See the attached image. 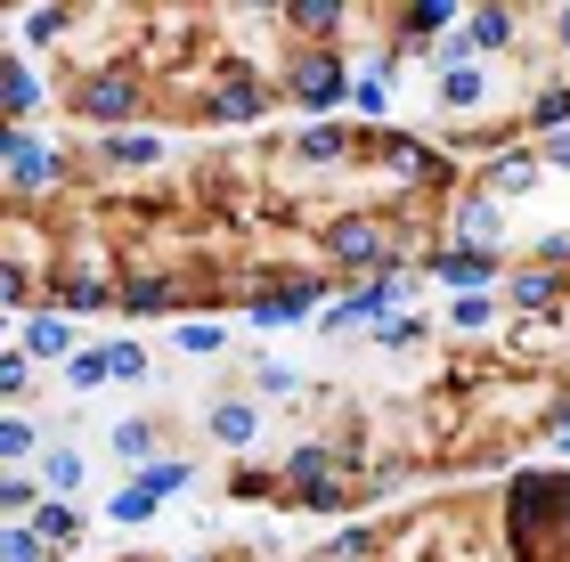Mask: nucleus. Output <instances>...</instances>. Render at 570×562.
Segmentation results:
<instances>
[{
    "label": "nucleus",
    "mask_w": 570,
    "mask_h": 562,
    "mask_svg": "<svg viewBox=\"0 0 570 562\" xmlns=\"http://www.w3.org/2000/svg\"><path fill=\"white\" fill-rule=\"evenodd\" d=\"M58 302H66V310H107V302H115V294H107V286H98V277H73V286H66Z\"/></svg>",
    "instance_id": "obj_24"
},
{
    "label": "nucleus",
    "mask_w": 570,
    "mask_h": 562,
    "mask_svg": "<svg viewBox=\"0 0 570 562\" xmlns=\"http://www.w3.org/2000/svg\"><path fill=\"white\" fill-rule=\"evenodd\" d=\"M155 505H164V497H147V490H139V481H131V490H122V497L107 505V514H115L122 530H131V522H147V514H155Z\"/></svg>",
    "instance_id": "obj_22"
},
{
    "label": "nucleus",
    "mask_w": 570,
    "mask_h": 562,
    "mask_svg": "<svg viewBox=\"0 0 570 562\" xmlns=\"http://www.w3.org/2000/svg\"><path fill=\"white\" fill-rule=\"evenodd\" d=\"M220 343H228V335H220V326H213V318H196V326H188V318H179V351H188V359H213V351H220Z\"/></svg>",
    "instance_id": "obj_18"
},
{
    "label": "nucleus",
    "mask_w": 570,
    "mask_h": 562,
    "mask_svg": "<svg viewBox=\"0 0 570 562\" xmlns=\"http://www.w3.org/2000/svg\"><path fill=\"white\" fill-rule=\"evenodd\" d=\"M24 351H33V359H49V367H58V359H73V326H66L58 310H49V318H33V326H24Z\"/></svg>",
    "instance_id": "obj_6"
},
{
    "label": "nucleus",
    "mask_w": 570,
    "mask_h": 562,
    "mask_svg": "<svg viewBox=\"0 0 570 562\" xmlns=\"http://www.w3.org/2000/svg\"><path fill=\"white\" fill-rule=\"evenodd\" d=\"M122 310H171V286H155V277H139V286H122Z\"/></svg>",
    "instance_id": "obj_25"
},
{
    "label": "nucleus",
    "mask_w": 570,
    "mask_h": 562,
    "mask_svg": "<svg viewBox=\"0 0 570 562\" xmlns=\"http://www.w3.org/2000/svg\"><path fill=\"white\" fill-rule=\"evenodd\" d=\"M530 122H538V131H570V90H547L530 107Z\"/></svg>",
    "instance_id": "obj_23"
},
{
    "label": "nucleus",
    "mask_w": 570,
    "mask_h": 562,
    "mask_svg": "<svg viewBox=\"0 0 570 562\" xmlns=\"http://www.w3.org/2000/svg\"><path fill=\"white\" fill-rule=\"evenodd\" d=\"M294 17L309 24V33H326V24H334V17H343V0H294Z\"/></svg>",
    "instance_id": "obj_27"
},
{
    "label": "nucleus",
    "mask_w": 570,
    "mask_h": 562,
    "mask_svg": "<svg viewBox=\"0 0 570 562\" xmlns=\"http://www.w3.org/2000/svg\"><path fill=\"white\" fill-rule=\"evenodd\" d=\"M440 98H449V107H473V98H481V73H473V66H440Z\"/></svg>",
    "instance_id": "obj_17"
},
{
    "label": "nucleus",
    "mask_w": 570,
    "mask_h": 562,
    "mask_svg": "<svg viewBox=\"0 0 570 562\" xmlns=\"http://www.w3.org/2000/svg\"><path fill=\"white\" fill-rule=\"evenodd\" d=\"M155 156H164V139H155V131H115V139H107V164H122V171H139V164H155Z\"/></svg>",
    "instance_id": "obj_10"
},
{
    "label": "nucleus",
    "mask_w": 570,
    "mask_h": 562,
    "mask_svg": "<svg viewBox=\"0 0 570 562\" xmlns=\"http://www.w3.org/2000/svg\"><path fill=\"white\" fill-rule=\"evenodd\" d=\"M41 481H49V490L66 497L73 481H82V456H73V448H49V456H41Z\"/></svg>",
    "instance_id": "obj_19"
},
{
    "label": "nucleus",
    "mask_w": 570,
    "mask_h": 562,
    "mask_svg": "<svg viewBox=\"0 0 570 562\" xmlns=\"http://www.w3.org/2000/svg\"><path fill=\"white\" fill-rule=\"evenodd\" d=\"M562 448H570V424H562Z\"/></svg>",
    "instance_id": "obj_36"
},
{
    "label": "nucleus",
    "mask_w": 570,
    "mask_h": 562,
    "mask_svg": "<svg viewBox=\"0 0 570 562\" xmlns=\"http://www.w3.org/2000/svg\"><path fill=\"white\" fill-rule=\"evenodd\" d=\"M115 456L122 465H155V432L147 424H115Z\"/></svg>",
    "instance_id": "obj_15"
},
{
    "label": "nucleus",
    "mask_w": 570,
    "mask_h": 562,
    "mask_svg": "<svg viewBox=\"0 0 570 562\" xmlns=\"http://www.w3.org/2000/svg\"><path fill=\"white\" fill-rule=\"evenodd\" d=\"M464 33H473V49H505V41H513V17L489 0V9H473V24H464Z\"/></svg>",
    "instance_id": "obj_13"
},
{
    "label": "nucleus",
    "mask_w": 570,
    "mask_h": 562,
    "mask_svg": "<svg viewBox=\"0 0 570 562\" xmlns=\"http://www.w3.org/2000/svg\"><path fill=\"white\" fill-rule=\"evenodd\" d=\"M294 98H302L309 115H334V107L351 98V82H343V58H326V49H318V58H302V66H294Z\"/></svg>",
    "instance_id": "obj_2"
},
{
    "label": "nucleus",
    "mask_w": 570,
    "mask_h": 562,
    "mask_svg": "<svg viewBox=\"0 0 570 562\" xmlns=\"http://www.w3.org/2000/svg\"><path fill=\"white\" fill-rule=\"evenodd\" d=\"M253 432H262V407H253V400H220V407H213V441L245 448Z\"/></svg>",
    "instance_id": "obj_8"
},
{
    "label": "nucleus",
    "mask_w": 570,
    "mask_h": 562,
    "mask_svg": "<svg viewBox=\"0 0 570 562\" xmlns=\"http://www.w3.org/2000/svg\"><path fill=\"white\" fill-rule=\"evenodd\" d=\"M9 562H49V539H41V522H17V530H9Z\"/></svg>",
    "instance_id": "obj_21"
},
{
    "label": "nucleus",
    "mask_w": 570,
    "mask_h": 562,
    "mask_svg": "<svg viewBox=\"0 0 570 562\" xmlns=\"http://www.w3.org/2000/svg\"><path fill=\"white\" fill-rule=\"evenodd\" d=\"M392 82H400V66H392V58L367 66V73L351 82V107H358V115H383V107H392Z\"/></svg>",
    "instance_id": "obj_9"
},
{
    "label": "nucleus",
    "mask_w": 570,
    "mask_h": 562,
    "mask_svg": "<svg viewBox=\"0 0 570 562\" xmlns=\"http://www.w3.org/2000/svg\"><path fill=\"white\" fill-rule=\"evenodd\" d=\"M294 156H309V164H334V156H343V122H318V131H309V139L294 147Z\"/></svg>",
    "instance_id": "obj_20"
},
{
    "label": "nucleus",
    "mask_w": 570,
    "mask_h": 562,
    "mask_svg": "<svg viewBox=\"0 0 570 562\" xmlns=\"http://www.w3.org/2000/svg\"><path fill=\"white\" fill-rule=\"evenodd\" d=\"M547 164H554V171H570V131H554V139H547Z\"/></svg>",
    "instance_id": "obj_33"
},
{
    "label": "nucleus",
    "mask_w": 570,
    "mask_h": 562,
    "mask_svg": "<svg viewBox=\"0 0 570 562\" xmlns=\"http://www.w3.org/2000/svg\"><path fill=\"white\" fill-rule=\"evenodd\" d=\"M66 383H73V392H98V383H115V359H107V351H73Z\"/></svg>",
    "instance_id": "obj_12"
},
{
    "label": "nucleus",
    "mask_w": 570,
    "mask_h": 562,
    "mask_svg": "<svg viewBox=\"0 0 570 562\" xmlns=\"http://www.w3.org/2000/svg\"><path fill=\"white\" fill-rule=\"evenodd\" d=\"M440 277H449V286H481V277H498V253L489 245H456V253H440Z\"/></svg>",
    "instance_id": "obj_5"
},
{
    "label": "nucleus",
    "mask_w": 570,
    "mask_h": 562,
    "mask_svg": "<svg viewBox=\"0 0 570 562\" xmlns=\"http://www.w3.org/2000/svg\"><path fill=\"white\" fill-rule=\"evenodd\" d=\"M82 107H90V115H131V90H122V82H98Z\"/></svg>",
    "instance_id": "obj_26"
},
{
    "label": "nucleus",
    "mask_w": 570,
    "mask_h": 562,
    "mask_svg": "<svg viewBox=\"0 0 570 562\" xmlns=\"http://www.w3.org/2000/svg\"><path fill=\"white\" fill-rule=\"evenodd\" d=\"M188 481H196V473L179 465V456H155V465H139V490H147V497H171V490H188Z\"/></svg>",
    "instance_id": "obj_11"
},
{
    "label": "nucleus",
    "mask_w": 570,
    "mask_h": 562,
    "mask_svg": "<svg viewBox=\"0 0 570 562\" xmlns=\"http://www.w3.org/2000/svg\"><path fill=\"white\" fill-rule=\"evenodd\" d=\"M489 310H498V302H489V294H464V302H456L449 318H456V326H489Z\"/></svg>",
    "instance_id": "obj_31"
},
{
    "label": "nucleus",
    "mask_w": 570,
    "mask_h": 562,
    "mask_svg": "<svg viewBox=\"0 0 570 562\" xmlns=\"http://www.w3.org/2000/svg\"><path fill=\"white\" fill-rule=\"evenodd\" d=\"M33 107H41V82H33V66H24V58H17V66H9V115L24 122V115H33Z\"/></svg>",
    "instance_id": "obj_16"
},
{
    "label": "nucleus",
    "mask_w": 570,
    "mask_h": 562,
    "mask_svg": "<svg viewBox=\"0 0 570 562\" xmlns=\"http://www.w3.org/2000/svg\"><path fill=\"white\" fill-rule=\"evenodd\" d=\"M407 294H416V286H407V277H392V269H383V277H367V286H358L351 302H334V310H326V326H375L383 310H400Z\"/></svg>",
    "instance_id": "obj_1"
},
{
    "label": "nucleus",
    "mask_w": 570,
    "mask_h": 562,
    "mask_svg": "<svg viewBox=\"0 0 570 562\" xmlns=\"http://www.w3.org/2000/svg\"><path fill=\"white\" fill-rule=\"evenodd\" d=\"M326 253H334V262H383V237H375V220H343L326 237Z\"/></svg>",
    "instance_id": "obj_7"
},
{
    "label": "nucleus",
    "mask_w": 570,
    "mask_h": 562,
    "mask_svg": "<svg viewBox=\"0 0 570 562\" xmlns=\"http://www.w3.org/2000/svg\"><path fill=\"white\" fill-rule=\"evenodd\" d=\"M24 383H33V359H24V351H9V359H0V392H9V400H17V392H24Z\"/></svg>",
    "instance_id": "obj_29"
},
{
    "label": "nucleus",
    "mask_w": 570,
    "mask_h": 562,
    "mask_svg": "<svg viewBox=\"0 0 570 562\" xmlns=\"http://www.w3.org/2000/svg\"><path fill=\"white\" fill-rule=\"evenodd\" d=\"M562 49H570V9H562Z\"/></svg>",
    "instance_id": "obj_35"
},
{
    "label": "nucleus",
    "mask_w": 570,
    "mask_h": 562,
    "mask_svg": "<svg viewBox=\"0 0 570 562\" xmlns=\"http://www.w3.org/2000/svg\"><path fill=\"white\" fill-rule=\"evenodd\" d=\"M245 318H253V326H294V318H318V286H285V294H262Z\"/></svg>",
    "instance_id": "obj_4"
},
{
    "label": "nucleus",
    "mask_w": 570,
    "mask_h": 562,
    "mask_svg": "<svg viewBox=\"0 0 570 562\" xmlns=\"http://www.w3.org/2000/svg\"><path fill=\"white\" fill-rule=\"evenodd\" d=\"M107 359H115V375H122V383L147 375V351H139V343H107Z\"/></svg>",
    "instance_id": "obj_30"
},
{
    "label": "nucleus",
    "mask_w": 570,
    "mask_h": 562,
    "mask_svg": "<svg viewBox=\"0 0 570 562\" xmlns=\"http://www.w3.org/2000/svg\"><path fill=\"white\" fill-rule=\"evenodd\" d=\"M9 180H17V188H49V180H58V156H49L33 131H17V139H9Z\"/></svg>",
    "instance_id": "obj_3"
},
{
    "label": "nucleus",
    "mask_w": 570,
    "mask_h": 562,
    "mask_svg": "<svg viewBox=\"0 0 570 562\" xmlns=\"http://www.w3.org/2000/svg\"><path fill=\"white\" fill-rule=\"evenodd\" d=\"M33 522H41V539H49V546H73V539H82V514H73V505H58V497H49Z\"/></svg>",
    "instance_id": "obj_14"
},
{
    "label": "nucleus",
    "mask_w": 570,
    "mask_h": 562,
    "mask_svg": "<svg viewBox=\"0 0 570 562\" xmlns=\"http://www.w3.org/2000/svg\"><path fill=\"white\" fill-rule=\"evenodd\" d=\"M253 9H294V0H253Z\"/></svg>",
    "instance_id": "obj_34"
},
{
    "label": "nucleus",
    "mask_w": 570,
    "mask_h": 562,
    "mask_svg": "<svg viewBox=\"0 0 570 562\" xmlns=\"http://www.w3.org/2000/svg\"><path fill=\"white\" fill-rule=\"evenodd\" d=\"M416 335H424V318H392V326H383V343H392V351H407Z\"/></svg>",
    "instance_id": "obj_32"
},
{
    "label": "nucleus",
    "mask_w": 570,
    "mask_h": 562,
    "mask_svg": "<svg viewBox=\"0 0 570 562\" xmlns=\"http://www.w3.org/2000/svg\"><path fill=\"white\" fill-rule=\"evenodd\" d=\"M24 448H33V424H24V416H9V424H0V456H9V465H17Z\"/></svg>",
    "instance_id": "obj_28"
}]
</instances>
